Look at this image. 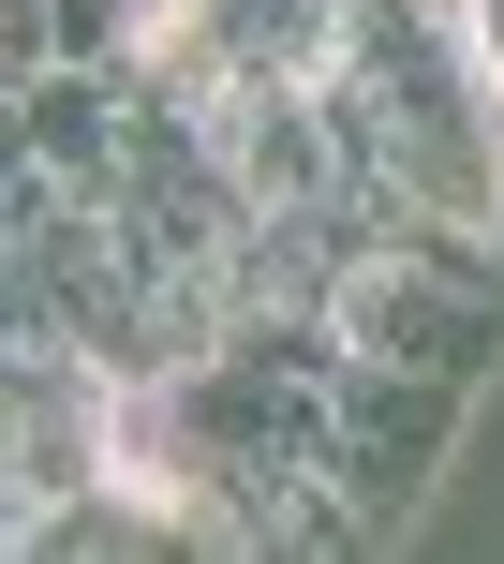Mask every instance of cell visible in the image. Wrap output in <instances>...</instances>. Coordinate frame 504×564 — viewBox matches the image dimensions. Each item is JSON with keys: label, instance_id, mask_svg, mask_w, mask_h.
<instances>
[{"label": "cell", "instance_id": "cell-2", "mask_svg": "<svg viewBox=\"0 0 504 564\" xmlns=\"http://www.w3.org/2000/svg\"><path fill=\"white\" fill-rule=\"evenodd\" d=\"M460 401H475V371H416V357H357V341H341V387H327V490L371 520V550L430 506V476H446V446H460Z\"/></svg>", "mask_w": 504, "mask_h": 564}, {"label": "cell", "instance_id": "cell-1", "mask_svg": "<svg viewBox=\"0 0 504 564\" xmlns=\"http://www.w3.org/2000/svg\"><path fill=\"white\" fill-rule=\"evenodd\" d=\"M341 341L357 357H416V371H504V253L490 224H386L341 268Z\"/></svg>", "mask_w": 504, "mask_h": 564}]
</instances>
